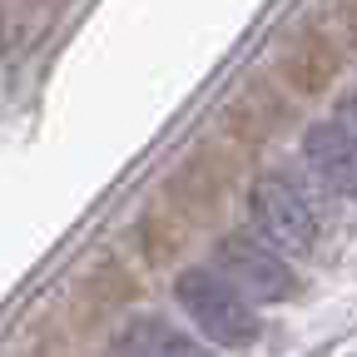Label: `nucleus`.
I'll use <instances>...</instances> for the list:
<instances>
[{"label":"nucleus","instance_id":"nucleus-1","mask_svg":"<svg viewBox=\"0 0 357 357\" xmlns=\"http://www.w3.org/2000/svg\"><path fill=\"white\" fill-rule=\"evenodd\" d=\"M174 298H178V307L199 323V333H204L208 342H218V347H253L258 333H263L258 307H253L238 288L223 283L213 268H184L178 283H174Z\"/></svg>","mask_w":357,"mask_h":357},{"label":"nucleus","instance_id":"nucleus-2","mask_svg":"<svg viewBox=\"0 0 357 357\" xmlns=\"http://www.w3.org/2000/svg\"><path fill=\"white\" fill-rule=\"evenodd\" d=\"M248 213L258 223V234L268 238V248L283 253H312L318 248V218L303 204V194L278 174H258L248 189Z\"/></svg>","mask_w":357,"mask_h":357},{"label":"nucleus","instance_id":"nucleus-3","mask_svg":"<svg viewBox=\"0 0 357 357\" xmlns=\"http://www.w3.org/2000/svg\"><path fill=\"white\" fill-rule=\"evenodd\" d=\"M213 273L238 288L248 303H288L298 293V278H293V268L273 253V248H263L253 238H223L218 253H213Z\"/></svg>","mask_w":357,"mask_h":357},{"label":"nucleus","instance_id":"nucleus-4","mask_svg":"<svg viewBox=\"0 0 357 357\" xmlns=\"http://www.w3.org/2000/svg\"><path fill=\"white\" fill-rule=\"evenodd\" d=\"M303 154H307V164L318 169V178L333 194L357 204V134L347 124H333V119L312 124L303 134Z\"/></svg>","mask_w":357,"mask_h":357},{"label":"nucleus","instance_id":"nucleus-5","mask_svg":"<svg viewBox=\"0 0 357 357\" xmlns=\"http://www.w3.org/2000/svg\"><path fill=\"white\" fill-rule=\"evenodd\" d=\"M119 352H124V357H218L213 347H204V342L189 337V333H178L174 323L154 318V312L134 318V323L119 333Z\"/></svg>","mask_w":357,"mask_h":357},{"label":"nucleus","instance_id":"nucleus-6","mask_svg":"<svg viewBox=\"0 0 357 357\" xmlns=\"http://www.w3.org/2000/svg\"><path fill=\"white\" fill-rule=\"evenodd\" d=\"M352 114H357V95H352Z\"/></svg>","mask_w":357,"mask_h":357}]
</instances>
